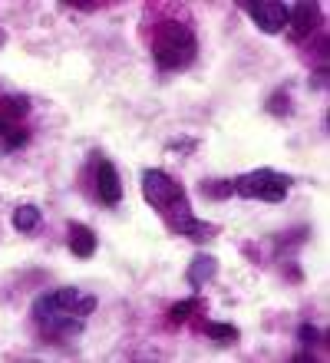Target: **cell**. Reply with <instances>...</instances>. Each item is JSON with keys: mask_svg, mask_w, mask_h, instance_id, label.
<instances>
[{"mask_svg": "<svg viewBox=\"0 0 330 363\" xmlns=\"http://www.w3.org/2000/svg\"><path fill=\"white\" fill-rule=\"evenodd\" d=\"M79 291L76 287H60L53 294H40L33 301V317L40 324H47L50 330H60V334H79L83 327V317L76 314V304H79Z\"/></svg>", "mask_w": 330, "mask_h": 363, "instance_id": "obj_1", "label": "cell"}, {"mask_svg": "<svg viewBox=\"0 0 330 363\" xmlns=\"http://www.w3.org/2000/svg\"><path fill=\"white\" fill-rule=\"evenodd\" d=\"M96 195H99V201H106V205H119V199H123L119 172H116V165L106 162V159L96 165Z\"/></svg>", "mask_w": 330, "mask_h": 363, "instance_id": "obj_6", "label": "cell"}, {"mask_svg": "<svg viewBox=\"0 0 330 363\" xmlns=\"http://www.w3.org/2000/svg\"><path fill=\"white\" fill-rule=\"evenodd\" d=\"M70 251H73L76 258H93L96 235L86 228V225H73V228H70Z\"/></svg>", "mask_w": 330, "mask_h": 363, "instance_id": "obj_8", "label": "cell"}, {"mask_svg": "<svg viewBox=\"0 0 330 363\" xmlns=\"http://www.w3.org/2000/svg\"><path fill=\"white\" fill-rule=\"evenodd\" d=\"M238 195L245 199H264V201H284L287 189H291V179L281 172H271V169H258V172H248L241 179L231 182Z\"/></svg>", "mask_w": 330, "mask_h": 363, "instance_id": "obj_2", "label": "cell"}, {"mask_svg": "<svg viewBox=\"0 0 330 363\" xmlns=\"http://www.w3.org/2000/svg\"><path fill=\"white\" fill-rule=\"evenodd\" d=\"M314 20H317V7L314 4H291L287 7V33H291V40H304L311 37L314 30Z\"/></svg>", "mask_w": 330, "mask_h": 363, "instance_id": "obj_7", "label": "cell"}, {"mask_svg": "<svg viewBox=\"0 0 330 363\" xmlns=\"http://www.w3.org/2000/svg\"><path fill=\"white\" fill-rule=\"evenodd\" d=\"M205 330L215 344H235L238 340V327H231V324H208Z\"/></svg>", "mask_w": 330, "mask_h": 363, "instance_id": "obj_12", "label": "cell"}, {"mask_svg": "<svg viewBox=\"0 0 330 363\" xmlns=\"http://www.w3.org/2000/svg\"><path fill=\"white\" fill-rule=\"evenodd\" d=\"M27 143V133L23 129H10L7 135H4V149H17V145Z\"/></svg>", "mask_w": 330, "mask_h": 363, "instance_id": "obj_15", "label": "cell"}, {"mask_svg": "<svg viewBox=\"0 0 330 363\" xmlns=\"http://www.w3.org/2000/svg\"><path fill=\"white\" fill-rule=\"evenodd\" d=\"M192 311H198V297H189V301H182V304H175L169 311V317L175 320V324H182V320H189Z\"/></svg>", "mask_w": 330, "mask_h": 363, "instance_id": "obj_13", "label": "cell"}, {"mask_svg": "<svg viewBox=\"0 0 330 363\" xmlns=\"http://www.w3.org/2000/svg\"><path fill=\"white\" fill-rule=\"evenodd\" d=\"M40 225V208L37 205H20L13 211V228L17 231H33Z\"/></svg>", "mask_w": 330, "mask_h": 363, "instance_id": "obj_10", "label": "cell"}, {"mask_svg": "<svg viewBox=\"0 0 330 363\" xmlns=\"http://www.w3.org/2000/svg\"><path fill=\"white\" fill-rule=\"evenodd\" d=\"M218 271V261L211 258V255H198V258H192V268H189V284L195 287H205V281H211Z\"/></svg>", "mask_w": 330, "mask_h": 363, "instance_id": "obj_9", "label": "cell"}, {"mask_svg": "<svg viewBox=\"0 0 330 363\" xmlns=\"http://www.w3.org/2000/svg\"><path fill=\"white\" fill-rule=\"evenodd\" d=\"M258 27L264 33H281L287 27V4H274V0H261V4H245Z\"/></svg>", "mask_w": 330, "mask_h": 363, "instance_id": "obj_5", "label": "cell"}, {"mask_svg": "<svg viewBox=\"0 0 330 363\" xmlns=\"http://www.w3.org/2000/svg\"><path fill=\"white\" fill-rule=\"evenodd\" d=\"M268 113H274V116L291 113V99H287V93H274L271 103H268Z\"/></svg>", "mask_w": 330, "mask_h": 363, "instance_id": "obj_14", "label": "cell"}, {"mask_svg": "<svg viewBox=\"0 0 330 363\" xmlns=\"http://www.w3.org/2000/svg\"><path fill=\"white\" fill-rule=\"evenodd\" d=\"M215 225H208V221H198V218H192L189 225H185V228H182V235H185V238H192V241H198V245H202V241H208V238H215Z\"/></svg>", "mask_w": 330, "mask_h": 363, "instance_id": "obj_11", "label": "cell"}, {"mask_svg": "<svg viewBox=\"0 0 330 363\" xmlns=\"http://www.w3.org/2000/svg\"><path fill=\"white\" fill-rule=\"evenodd\" d=\"M10 129H13V125H7V123H4V119H0V143H4V135H7Z\"/></svg>", "mask_w": 330, "mask_h": 363, "instance_id": "obj_18", "label": "cell"}, {"mask_svg": "<svg viewBox=\"0 0 330 363\" xmlns=\"http://www.w3.org/2000/svg\"><path fill=\"white\" fill-rule=\"evenodd\" d=\"M27 109H30V103L23 96H13V99H10V113H27Z\"/></svg>", "mask_w": 330, "mask_h": 363, "instance_id": "obj_17", "label": "cell"}, {"mask_svg": "<svg viewBox=\"0 0 330 363\" xmlns=\"http://www.w3.org/2000/svg\"><path fill=\"white\" fill-rule=\"evenodd\" d=\"M301 344H304V347L317 344V330H314V327H307V324L301 327Z\"/></svg>", "mask_w": 330, "mask_h": 363, "instance_id": "obj_16", "label": "cell"}, {"mask_svg": "<svg viewBox=\"0 0 330 363\" xmlns=\"http://www.w3.org/2000/svg\"><path fill=\"white\" fill-rule=\"evenodd\" d=\"M192 57H195V40L182 30H172L169 40H162L159 50H155V60L162 67H185Z\"/></svg>", "mask_w": 330, "mask_h": 363, "instance_id": "obj_4", "label": "cell"}, {"mask_svg": "<svg viewBox=\"0 0 330 363\" xmlns=\"http://www.w3.org/2000/svg\"><path fill=\"white\" fill-rule=\"evenodd\" d=\"M142 195H145V201L152 208L165 211L172 201L185 199V189L172 175L162 172V169H149V172H142Z\"/></svg>", "mask_w": 330, "mask_h": 363, "instance_id": "obj_3", "label": "cell"}]
</instances>
